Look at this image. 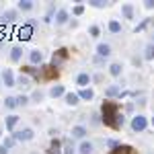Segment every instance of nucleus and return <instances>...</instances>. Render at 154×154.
Instances as JSON below:
<instances>
[{"instance_id": "16", "label": "nucleus", "mask_w": 154, "mask_h": 154, "mask_svg": "<svg viewBox=\"0 0 154 154\" xmlns=\"http://www.w3.org/2000/svg\"><path fill=\"white\" fill-rule=\"evenodd\" d=\"M88 82H91V76H88V74H78V78H76V84H80V86H86Z\"/></svg>"}, {"instance_id": "28", "label": "nucleus", "mask_w": 154, "mask_h": 154, "mask_svg": "<svg viewBox=\"0 0 154 154\" xmlns=\"http://www.w3.org/2000/svg\"><path fill=\"white\" fill-rule=\"evenodd\" d=\"M144 58H146V60H152V58H154V45H146Z\"/></svg>"}, {"instance_id": "17", "label": "nucleus", "mask_w": 154, "mask_h": 154, "mask_svg": "<svg viewBox=\"0 0 154 154\" xmlns=\"http://www.w3.org/2000/svg\"><path fill=\"white\" fill-rule=\"evenodd\" d=\"M72 136H74V138H84V136H86V130H84L82 125H76V128L72 130Z\"/></svg>"}, {"instance_id": "24", "label": "nucleus", "mask_w": 154, "mask_h": 154, "mask_svg": "<svg viewBox=\"0 0 154 154\" xmlns=\"http://www.w3.org/2000/svg\"><path fill=\"white\" fill-rule=\"evenodd\" d=\"M109 72H111V76H119L121 74V64H111L109 66Z\"/></svg>"}, {"instance_id": "15", "label": "nucleus", "mask_w": 154, "mask_h": 154, "mask_svg": "<svg viewBox=\"0 0 154 154\" xmlns=\"http://www.w3.org/2000/svg\"><path fill=\"white\" fill-rule=\"evenodd\" d=\"M21 54H23V49L19 48V45L12 48L11 49V60H12V62H19V60H21Z\"/></svg>"}, {"instance_id": "36", "label": "nucleus", "mask_w": 154, "mask_h": 154, "mask_svg": "<svg viewBox=\"0 0 154 154\" xmlns=\"http://www.w3.org/2000/svg\"><path fill=\"white\" fill-rule=\"evenodd\" d=\"M148 23H150V19H144L142 23H140V25H138V27H136V31H142V29H144V27H146V25H148Z\"/></svg>"}, {"instance_id": "26", "label": "nucleus", "mask_w": 154, "mask_h": 154, "mask_svg": "<svg viewBox=\"0 0 154 154\" xmlns=\"http://www.w3.org/2000/svg\"><path fill=\"white\" fill-rule=\"evenodd\" d=\"M4 105L8 107V109H14V107H19V105H17V97H6Z\"/></svg>"}, {"instance_id": "11", "label": "nucleus", "mask_w": 154, "mask_h": 154, "mask_svg": "<svg viewBox=\"0 0 154 154\" xmlns=\"http://www.w3.org/2000/svg\"><path fill=\"white\" fill-rule=\"evenodd\" d=\"M97 51H99V56H103V58H107V56L111 54V48H109L107 43H99V48H97Z\"/></svg>"}, {"instance_id": "32", "label": "nucleus", "mask_w": 154, "mask_h": 154, "mask_svg": "<svg viewBox=\"0 0 154 154\" xmlns=\"http://www.w3.org/2000/svg\"><path fill=\"white\" fill-rule=\"evenodd\" d=\"M64 154H74V148H72V142L64 144Z\"/></svg>"}, {"instance_id": "12", "label": "nucleus", "mask_w": 154, "mask_h": 154, "mask_svg": "<svg viewBox=\"0 0 154 154\" xmlns=\"http://www.w3.org/2000/svg\"><path fill=\"white\" fill-rule=\"evenodd\" d=\"M29 60H31L33 64H39V62L43 60V54H41L39 49H35V51H31V54H29Z\"/></svg>"}, {"instance_id": "27", "label": "nucleus", "mask_w": 154, "mask_h": 154, "mask_svg": "<svg viewBox=\"0 0 154 154\" xmlns=\"http://www.w3.org/2000/svg\"><path fill=\"white\" fill-rule=\"evenodd\" d=\"M105 95H107V97H115V95H119V86H115V84H113V86H109V88L105 91Z\"/></svg>"}, {"instance_id": "4", "label": "nucleus", "mask_w": 154, "mask_h": 154, "mask_svg": "<svg viewBox=\"0 0 154 154\" xmlns=\"http://www.w3.org/2000/svg\"><path fill=\"white\" fill-rule=\"evenodd\" d=\"M12 138H14L17 142H27V140H33V130H29V128H27V130H23V131H17Z\"/></svg>"}, {"instance_id": "9", "label": "nucleus", "mask_w": 154, "mask_h": 154, "mask_svg": "<svg viewBox=\"0 0 154 154\" xmlns=\"http://www.w3.org/2000/svg\"><path fill=\"white\" fill-rule=\"evenodd\" d=\"M31 33H33V27H21V31H19V37L23 39V41H27V39H31Z\"/></svg>"}, {"instance_id": "10", "label": "nucleus", "mask_w": 154, "mask_h": 154, "mask_svg": "<svg viewBox=\"0 0 154 154\" xmlns=\"http://www.w3.org/2000/svg\"><path fill=\"white\" fill-rule=\"evenodd\" d=\"M66 21H68V11H64V8H62V11H58V14H56V23H58V25H64Z\"/></svg>"}, {"instance_id": "38", "label": "nucleus", "mask_w": 154, "mask_h": 154, "mask_svg": "<svg viewBox=\"0 0 154 154\" xmlns=\"http://www.w3.org/2000/svg\"><path fill=\"white\" fill-rule=\"evenodd\" d=\"M146 8H154V0H146Z\"/></svg>"}, {"instance_id": "13", "label": "nucleus", "mask_w": 154, "mask_h": 154, "mask_svg": "<svg viewBox=\"0 0 154 154\" xmlns=\"http://www.w3.org/2000/svg\"><path fill=\"white\" fill-rule=\"evenodd\" d=\"M49 95L54 97V99H56V97H62V95H64V86H62V84H56V86H51Z\"/></svg>"}, {"instance_id": "29", "label": "nucleus", "mask_w": 154, "mask_h": 154, "mask_svg": "<svg viewBox=\"0 0 154 154\" xmlns=\"http://www.w3.org/2000/svg\"><path fill=\"white\" fill-rule=\"evenodd\" d=\"M109 31H113V33H119V31H121V25H119L117 21H111V23H109Z\"/></svg>"}, {"instance_id": "8", "label": "nucleus", "mask_w": 154, "mask_h": 154, "mask_svg": "<svg viewBox=\"0 0 154 154\" xmlns=\"http://www.w3.org/2000/svg\"><path fill=\"white\" fill-rule=\"evenodd\" d=\"M109 154H134V148L131 146H117V148H113Z\"/></svg>"}, {"instance_id": "31", "label": "nucleus", "mask_w": 154, "mask_h": 154, "mask_svg": "<svg viewBox=\"0 0 154 154\" xmlns=\"http://www.w3.org/2000/svg\"><path fill=\"white\" fill-rule=\"evenodd\" d=\"M31 99H33V101H35V103H39V101H41V99H43V93H41V91H35V93H33V95H31Z\"/></svg>"}, {"instance_id": "25", "label": "nucleus", "mask_w": 154, "mask_h": 154, "mask_svg": "<svg viewBox=\"0 0 154 154\" xmlns=\"http://www.w3.org/2000/svg\"><path fill=\"white\" fill-rule=\"evenodd\" d=\"M19 8H21V11H31V8H33V2H31V0H21V2H19Z\"/></svg>"}, {"instance_id": "41", "label": "nucleus", "mask_w": 154, "mask_h": 154, "mask_svg": "<svg viewBox=\"0 0 154 154\" xmlns=\"http://www.w3.org/2000/svg\"><path fill=\"white\" fill-rule=\"evenodd\" d=\"M148 154H152V152H148Z\"/></svg>"}, {"instance_id": "40", "label": "nucleus", "mask_w": 154, "mask_h": 154, "mask_svg": "<svg viewBox=\"0 0 154 154\" xmlns=\"http://www.w3.org/2000/svg\"><path fill=\"white\" fill-rule=\"evenodd\" d=\"M152 125H154V117H152Z\"/></svg>"}, {"instance_id": "22", "label": "nucleus", "mask_w": 154, "mask_h": 154, "mask_svg": "<svg viewBox=\"0 0 154 154\" xmlns=\"http://www.w3.org/2000/svg\"><path fill=\"white\" fill-rule=\"evenodd\" d=\"M78 150H80V154H91V152H93V144H91V142H82Z\"/></svg>"}, {"instance_id": "20", "label": "nucleus", "mask_w": 154, "mask_h": 154, "mask_svg": "<svg viewBox=\"0 0 154 154\" xmlns=\"http://www.w3.org/2000/svg\"><path fill=\"white\" fill-rule=\"evenodd\" d=\"M80 99H84V101H91V99H93V97H95V93H93V91H91V88H82V91H80Z\"/></svg>"}, {"instance_id": "30", "label": "nucleus", "mask_w": 154, "mask_h": 154, "mask_svg": "<svg viewBox=\"0 0 154 154\" xmlns=\"http://www.w3.org/2000/svg\"><path fill=\"white\" fill-rule=\"evenodd\" d=\"M14 142H17V140H14V138H6V140H4V144H2V146H4V148H6V150H8V148H12V146H14Z\"/></svg>"}, {"instance_id": "7", "label": "nucleus", "mask_w": 154, "mask_h": 154, "mask_svg": "<svg viewBox=\"0 0 154 154\" xmlns=\"http://www.w3.org/2000/svg\"><path fill=\"white\" fill-rule=\"evenodd\" d=\"M2 80H4V84H6V86H17V80H14V76H12L11 70H4V74H2Z\"/></svg>"}, {"instance_id": "5", "label": "nucleus", "mask_w": 154, "mask_h": 154, "mask_svg": "<svg viewBox=\"0 0 154 154\" xmlns=\"http://www.w3.org/2000/svg\"><path fill=\"white\" fill-rule=\"evenodd\" d=\"M17 17H19V12L14 11V8H8V11L2 12L0 21H2V23H14V21H17Z\"/></svg>"}, {"instance_id": "23", "label": "nucleus", "mask_w": 154, "mask_h": 154, "mask_svg": "<svg viewBox=\"0 0 154 154\" xmlns=\"http://www.w3.org/2000/svg\"><path fill=\"white\" fill-rule=\"evenodd\" d=\"M49 154H62V150H60V142L58 140H54V142L49 144V150H48Z\"/></svg>"}, {"instance_id": "2", "label": "nucleus", "mask_w": 154, "mask_h": 154, "mask_svg": "<svg viewBox=\"0 0 154 154\" xmlns=\"http://www.w3.org/2000/svg\"><path fill=\"white\" fill-rule=\"evenodd\" d=\"M66 58H68V49H58V51H54V58H51V66L54 68H58V66H62L64 62H66Z\"/></svg>"}, {"instance_id": "14", "label": "nucleus", "mask_w": 154, "mask_h": 154, "mask_svg": "<svg viewBox=\"0 0 154 154\" xmlns=\"http://www.w3.org/2000/svg\"><path fill=\"white\" fill-rule=\"evenodd\" d=\"M17 123H19V115H8V117H6V128H8V130H14Z\"/></svg>"}, {"instance_id": "39", "label": "nucleus", "mask_w": 154, "mask_h": 154, "mask_svg": "<svg viewBox=\"0 0 154 154\" xmlns=\"http://www.w3.org/2000/svg\"><path fill=\"white\" fill-rule=\"evenodd\" d=\"M6 152H8V150H6L4 146H0V154H6Z\"/></svg>"}, {"instance_id": "34", "label": "nucleus", "mask_w": 154, "mask_h": 154, "mask_svg": "<svg viewBox=\"0 0 154 154\" xmlns=\"http://www.w3.org/2000/svg\"><path fill=\"white\" fill-rule=\"evenodd\" d=\"M27 103H29V99H27V97H17V105H27Z\"/></svg>"}, {"instance_id": "35", "label": "nucleus", "mask_w": 154, "mask_h": 154, "mask_svg": "<svg viewBox=\"0 0 154 154\" xmlns=\"http://www.w3.org/2000/svg\"><path fill=\"white\" fill-rule=\"evenodd\" d=\"M82 12H84L82 4H76V6H74V14H82Z\"/></svg>"}, {"instance_id": "19", "label": "nucleus", "mask_w": 154, "mask_h": 154, "mask_svg": "<svg viewBox=\"0 0 154 154\" xmlns=\"http://www.w3.org/2000/svg\"><path fill=\"white\" fill-rule=\"evenodd\" d=\"M17 86H21V88L29 86V76H27V74H21V76L17 78Z\"/></svg>"}, {"instance_id": "1", "label": "nucleus", "mask_w": 154, "mask_h": 154, "mask_svg": "<svg viewBox=\"0 0 154 154\" xmlns=\"http://www.w3.org/2000/svg\"><path fill=\"white\" fill-rule=\"evenodd\" d=\"M101 109H103V121H105V125L113 128V130H117L119 125H123V117L119 115L117 103H113V101H105Z\"/></svg>"}, {"instance_id": "3", "label": "nucleus", "mask_w": 154, "mask_h": 154, "mask_svg": "<svg viewBox=\"0 0 154 154\" xmlns=\"http://www.w3.org/2000/svg\"><path fill=\"white\" fill-rule=\"evenodd\" d=\"M146 125H148V121H146L144 115H136V117L131 119V130L134 131H144Z\"/></svg>"}, {"instance_id": "37", "label": "nucleus", "mask_w": 154, "mask_h": 154, "mask_svg": "<svg viewBox=\"0 0 154 154\" xmlns=\"http://www.w3.org/2000/svg\"><path fill=\"white\" fill-rule=\"evenodd\" d=\"M91 37H99V27H91Z\"/></svg>"}, {"instance_id": "33", "label": "nucleus", "mask_w": 154, "mask_h": 154, "mask_svg": "<svg viewBox=\"0 0 154 154\" xmlns=\"http://www.w3.org/2000/svg\"><path fill=\"white\" fill-rule=\"evenodd\" d=\"M91 6H95V8H103V6H105V2H103V0H93V2H91Z\"/></svg>"}, {"instance_id": "21", "label": "nucleus", "mask_w": 154, "mask_h": 154, "mask_svg": "<svg viewBox=\"0 0 154 154\" xmlns=\"http://www.w3.org/2000/svg\"><path fill=\"white\" fill-rule=\"evenodd\" d=\"M78 99H80L78 95H74V93H68V95H66V103L74 107V105H78Z\"/></svg>"}, {"instance_id": "6", "label": "nucleus", "mask_w": 154, "mask_h": 154, "mask_svg": "<svg viewBox=\"0 0 154 154\" xmlns=\"http://www.w3.org/2000/svg\"><path fill=\"white\" fill-rule=\"evenodd\" d=\"M58 76V70L49 64V66H43V70H41V78H56Z\"/></svg>"}, {"instance_id": "18", "label": "nucleus", "mask_w": 154, "mask_h": 154, "mask_svg": "<svg viewBox=\"0 0 154 154\" xmlns=\"http://www.w3.org/2000/svg\"><path fill=\"white\" fill-rule=\"evenodd\" d=\"M121 12H123V17H125V19H131V17H134V6H131V4H123Z\"/></svg>"}]
</instances>
